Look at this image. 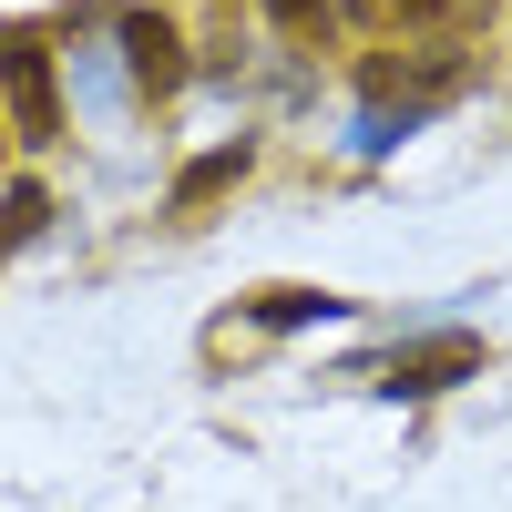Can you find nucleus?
Here are the masks:
<instances>
[{
	"mask_svg": "<svg viewBox=\"0 0 512 512\" xmlns=\"http://www.w3.org/2000/svg\"><path fill=\"white\" fill-rule=\"evenodd\" d=\"M472 369H482V349L451 328V338H420V349L390 359V390H400V400H431V390H451V379H472Z\"/></svg>",
	"mask_w": 512,
	"mask_h": 512,
	"instance_id": "obj_2",
	"label": "nucleus"
},
{
	"mask_svg": "<svg viewBox=\"0 0 512 512\" xmlns=\"http://www.w3.org/2000/svg\"><path fill=\"white\" fill-rule=\"evenodd\" d=\"M236 175H246V144H216L205 164H185V175H175V216H195V205H216V195H226Z\"/></svg>",
	"mask_w": 512,
	"mask_h": 512,
	"instance_id": "obj_4",
	"label": "nucleus"
},
{
	"mask_svg": "<svg viewBox=\"0 0 512 512\" xmlns=\"http://www.w3.org/2000/svg\"><path fill=\"white\" fill-rule=\"evenodd\" d=\"M0 93H11V123L31 144L62 134V103H52V52H41L31 31H0Z\"/></svg>",
	"mask_w": 512,
	"mask_h": 512,
	"instance_id": "obj_1",
	"label": "nucleus"
},
{
	"mask_svg": "<svg viewBox=\"0 0 512 512\" xmlns=\"http://www.w3.org/2000/svg\"><path fill=\"white\" fill-rule=\"evenodd\" d=\"M400 21H461V11H482V0H390Z\"/></svg>",
	"mask_w": 512,
	"mask_h": 512,
	"instance_id": "obj_7",
	"label": "nucleus"
},
{
	"mask_svg": "<svg viewBox=\"0 0 512 512\" xmlns=\"http://www.w3.org/2000/svg\"><path fill=\"white\" fill-rule=\"evenodd\" d=\"M267 328H308V318H338V297H308V287H277L267 308H256Z\"/></svg>",
	"mask_w": 512,
	"mask_h": 512,
	"instance_id": "obj_5",
	"label": "nucleus"
},
{
	"mask_svg": "<svg viewBox=\"0 0 512 512\" xmlns=\"http://www.w3.org/2000/svg\"><path fill=\"white\" fill-rule=\"evenodd\" d=\"M267 11H277L287 41H318V31H328V0H267Z\"/></svg>",
	"mask_w": 512,
	"mask_h": 512,
	"instance_id": "obj_6",
	"label": "nucleus"
},
{
	"mask_svg": "<svg viewBox=\"0 0 512 512\" xmlns=\"http://www.w3.org/2000/svg\"><path fill=\"white\" fill-rule=\"evenodd\" d=\"M123 52H134V82H144V93H175V82H185V41H175V21L123 11Z\"/></svg>",
	"mask_w": 512,
	"mask_h": 512,
	"instance_id": "obj_3",
	"label": "nucleus"
}]
</instances>
